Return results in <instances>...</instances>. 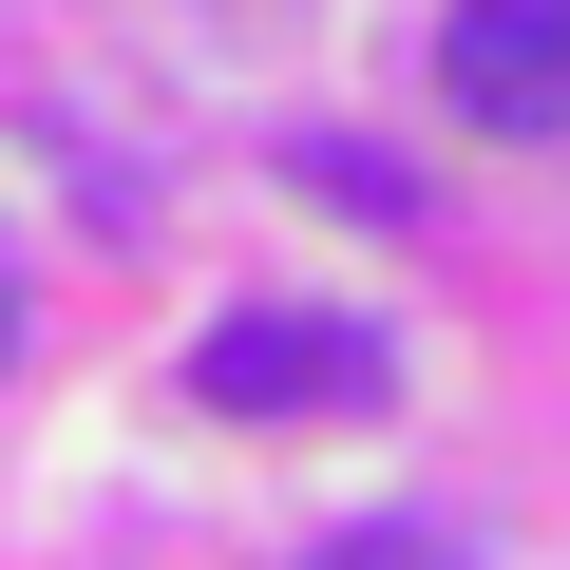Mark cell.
Masks as SVG:
<instances>
[{
	"label": "cell",
	"instance_id": "cell-1",
	"mask_svg": "<svg viewBox=\"0 0 570 570\" xmlns=\"http://www.w3.org/2000/svg\"><path fill=\"white\" fill-rule=\"evenodd\" d=\"M190 400H228V419L381 400V324H343V305H247V324H209V343H190Z\"/></svg>",
	"mask_w": 570,
	"mask_h": 570
},
{
	"label": "cell",
	"instance_id": "cell-2",
	"mask_svg": "<svg viewBox=\"0 0 570 570\" xmlns=\"http://www.w3.org/2000/svg\"><path fill=\"white\" fill-rule=\"evenodd\" d=\"M438 96H456V134H570V0H456Z\"/></svg>",
	"mask_w": 570,
	"mask_h": 570
},
{
	"label": "cell",
	"instance_id": "cell-3",
	"mask_svg": "<svg viewBox=\"0 0 570 570\" xmlns=\"http://www.w3.org/2000/svg\"><path fill=\"white\" fill-rule=\"evenodd\" d=\"M285 190H324V209H362V228L419 209V171H381V153H343V134H285Z\"/></svg>",
	"mask_w": 570,
	"mask_h": 570
},
{
	"label": "cell",
	"instance_id": "cell-4",
	"mask_svg": "<svg viewBox=\"0 0 570 570\" xmlns=\"http://www.w3.org/2000/svg\"><path fill=\"white\" fill-rule=\"evenodd\" d=\"M305 570H456V551H438V532H324Z\"/></svg>",
	"mask_w": 570,
	"mask_h": 570
},
{
	"label": "cell",
	"instance_id": "cell-5",
	"mask_svg": "<svg viewBox=\"0 0 570 570\" xmlns=\"http://www.w3.org/2000/svg\"><path fill=\"white\" fill-rule=\"evenodd\" d=\"M0 362H20V266H0Z\"/></svg>",
	"mask_w": 570,
	"mask_h": 570
}]
</instances>
